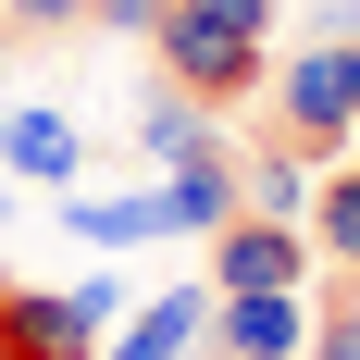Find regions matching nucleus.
Segmentation results:
<instances>
[{"instance_id":"11","label":"nucleus","mask_w":360,"mask_h":360,"mask_svg":"<svg viewBox=\"0 0 360 360\" xmlns=\"http://www.w3.org/2000/svg\"><path fill=\"white\" fill-rule=\"evenodd\" d=\"M100 0H0V37H87Z\"/></svg>"},{"instance_id":"14","label":"nucleus","mask_w":360,"mask_h":360,"mask_svg":"<svg viewBox=\"0 0 360 360\" xmlns=\"http://www.w3.org/2000/svg\"><path fill=\"white\" fill-rule=\"evenodd\" d=\"M323 13V37H360V0H311Z\"/></svg>"},{"instance_id":"3","label":"nucleus","mask_w":360,"mask_h":360,"mask_svg":"<svg viewBox=\"0 0 360 360\" xmlns=\"http://www.w3.org/2000/svg\"><path fill=\"white\" fill-rule=\"evenodd\" d=\"M311 224H274V212H236L199 249V274H212V298H286V286H311Z\"/></svg>"},{"instance_id":"4","label":"nucleus","mask_w":360,"mask_h":360,"mask_svg":"<svg viewBox=\"0 0 360 360\" xmlns=\"http://www.w3.org/2000/svg\"><path fill=\"white\" fill-rule=\"evenodd\" d=\"M212 311H224L212 286H137V311L112 323L100 360H212Z\"/></svg>"},{"instance_id":"12","label":"nucleus","mask_w":360,"mask_h":360,"mask_svg":"<svg viewBox=\"0 0 360 360\" xmlns=\"http://www.w3.org/2000/svg\"><path fill=\"white\" fill-rule=\"evenodd\" d=\"M174 13H199V25H224V37H274L286 0H174Z\"/></svg>"},{"instance_id":"8","label":"nucleus","mask_w":360,"mask_h":360,"mask_svg":"<svg viewBox=\"0 0 360 360\" xmlns=\"http://www.w3.org/2000/svg\"><path fill=\"white\" fill-rule=\"evenodd\" d=\"M236 186H249V212L311 224V199H323V162H311L298 137H261V149H236Z\"/></svg>"},{"instance_id":"13","label":"nucleus","mask_w":360,"mask_h":360,"mask_svg":"<svg viewBox=\"0 0 360 360\" xmlns=\"http://www.w3.org/2000/svg\"><path fill=\"white\" fill-rule=\"evenodd\" d=\"M87 25H100V37H149V25H162V0H100Z\"/></svg>"},{"instance_id":"7","label":"nucleus","mask_w":360,"mask_h":360,"mask_svg":"<svg viewBox=\"0 0 360 360\" xmlns=\"http://www.w3.org/2000/svg\"><path fill=\"white\" fill-rule=\"evenodd\" d=\"M311 348V298H224L212 311V360H298Z\"/></svg>"},{"instance_id":"10","label":"nucleus","mask_w":360,"mask_h":360,"mask_svg":"<svg viewBox=\"0 0 360 360\" xmlns=\"http://www.w3.org/2000/svg\"><path fill=\"white\" fill-rule=\"evenodd\" d=\"M298 360H360V286L311 298V348H298Z\"/></svg>"},{"instance_id":"5","label":"nucleus","mask_w":360,"mask_h":360,"mask_svg":"<svg viewBox=\"0 0 360 360\" xmlns=\"http://www.w3.org/2000/svg\"><path fill=\"white\" fill-rule=\"evenodd\" d=\"M0 174H13V186H50V199H63V186L87 174V137H75V112L13 100V112H0Z\"/></svg>"},{"instance_id":"9","label":"nucleus","mask_w":360,"mask_h":360,"mask_svg":"<svg viewBox=\"0 0 360 360\" xmlns=\"http://www.w3.org/2000/svg\"><path fill=\"white\" fill-rule=\"evenodd\" d=\"M311 249L360 286V162H348V174H323V199H311Z\"/></svg>"},{"instance_id":"6","label":"nucleus","mask_w":360,"mask_h":360,"mask_svg":"<svg viewBox=\"0 0 360 360\" xmlns=\"http://www.w3.org/2000/svg\"><path fill=\"white\" fill-rule=\"evenodd\" d=\"M137 149L162 162V174H186V162H212V149H236V137H224V112L186 100L174 75H149V87H137Z\"/></svg>"},{"instance_id":"1","label":"nucleus","mask_w":360,"mask_h":360,"mask_svg":"<svg viewBox=\"0 0 360 360\" xmlns=\"http://www.w3.org/2000/svg\"><path fill=\"white\" fill-rule=\"evenodd\" d=\"M274 137H298L311 162L360 137V37H298L274 63Z\"/></svg>"},{"instance_id":"2","label":"nucleus","mask_w":360,"mask_h":360,"mask_svg":"<svg viewBox=\"0 0 360 360\" xmlns=\"http://www.w3.org/2000/svg\"><path fill=\"white\" fill-rule=\"evenodd\" d=\"M149 63L174 75L199 112L261 100V87H274V50H261V37H224V25H199V13H174V0H162V25H149Z\"/></svg>"}]
</instances>
